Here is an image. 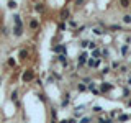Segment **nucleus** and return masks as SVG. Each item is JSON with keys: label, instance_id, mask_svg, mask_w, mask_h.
<instances>
[{"label": "nucleus", "instance_id": "f257e3e1", "mask_svg": "<svg viewBox=\"0 0 131 123\" xmlns=\"http://www.w3.org/2000/svg\"><path fill=\"white\" fill-rule=\"evenodd\" d=\"M89 53L87 51H82L80 54H79V57H77V69H80L82 66H85L87 64V61H89Z\"/></svg>", "mask_w": 131, "mask_h": 123}, {"label": "nucleus", "instance_id": "4468645a", "mask_svg": "<svg viewBox=\"0 0 131 123\" xmlns=\"http://www.w3.org/2000/svg\"><path fill=\"white\" fill-rule=\"evenodd\" d=\"M120 7L125 8V10H126V8H129L131 7V0H120Z\"/></svg>", "mask_w": 131, "mask_h": 123}, {"label": "nucleus", "instance_id": "09e8293b", "mask_svg": "<svg viewBox=\"0 0 131 123\" xmlns=\"http://www.w3.org/2000/svg\"><path fill=\"white\" fill-rule=\"evenodd\" d=\"M0 82H2V77H0Z\"/></svg>", "mask_w": 131, "mask_h": 123}, {"label": "nucleus", "instance_id": "1a4fd4ad", "mask_svg": "<svg viewBox=\"0 0 131 123\" xmlns=\"http://www.w3.org/2000/svg\"><path fill=\"white\" fill-rule=\"evenodd\" d=\"M92 33H93L95 36H102L105 31H103V28H102V26H93V28H92Z\"/></svg>", "mask_w": 131, "mask_h": 123}, {"label": "nucleus", "instance_id": "ddd939ff", "mask_svg": "<svg viewBox=\"0 0 131 123\" xmlns=\"http://www.w3.org/2000/svg\"><path fill=\"white\" fill-rule=\"evenodd\" d=\"M30 28H31V30H38V28H39V23H38V20L31 18V20H30Z\"/></svg>", "mask_w": 131, "mask_h": 123}, {"label": "nucleus", "instance_id": "b1692460", "mask_svg": "<svg viewBox=\"0 0 131 123\" xmlns=\"http://www.w3.org/2000/svg\"><path fill=\"white\" fill-rule=\"evenodd\" d=\"M84 3H85V0H74V5H75L77 8L84 7Z\"/></svg>", "mask_w": 131, "mask_h": 123}, {"label": "nucleus", "instance_id": "a211bd4d", "mask_svg": "<svg viewBox=\"0 0 131 123\" xmlns=\"http://www.w3.org/2000/svg\"><path fill=\"white\" fill-rule=\"evenodd\" d=\"M84 110H85V107H77L75 112H74V117H80V115H84Z\"/></svg>", "mask_w": 131, "mask_h": 123}, {"label": "nucleus", "instance_id": "0eeeda50", "mask_svg": "<svg viewBox=\"0 0 131 123\" xmlns=\"http://www.w3.org/2000/svg\"><path fill=\"white\" fill-rule=\"evenodd\" d=\"M92 59H102V49L97 48L92 51Z\"/></svg>", "mask_w": 131, "mask_h": 123}, {"label": "nucleus", "instance_id": "2f4dec72", "mask_svg": "<svg viewBox=\"0 0 131 123\" xmlns=\"http://www.w3.org/2000/svg\"><path fill=\"white\" fill-rule=\"evenodd\" d=\"M87 46H89V39H82V41H80V48L85 49Z\"/></svg>", "mask_w": 131, "mask_h": 123}, {"label": "nucleus", "instance_id": "393cba45", "mask_svg": "<svg viewBox=\"0 0 131 123\" xmlns=\"http://www.w3.org/2000/svg\"><path fill=\"white\" fill-rule=\"evenodd\" d=\"M128 51H129L128 44H125V46H121V56H126V54H128Z\"/></svg>", "mask_w": 131, "mask_h": 123}, {"label": "nucleus", "instance_id": "dca6fc26", "mask_svg": "<svg viewBox=\"0 0 131 123\" xmlns=\"http://www.w3.org/2000/svg\"><path fill=\"white\" fill-rule=\"evenodd\" d=\"M18 97H20V92L18 90H13V92H12V95H10V98H12V102H18Z\"/></svg>", "mask_w": 131, "mask_h": 123}, {"label": "nucleus", "instance_id": "423d86ee", "mask_svg": "<svg viewBox=\"0 0 131 123\" xmlns=\"http://www.w3.org/2000/svg\"><path fill=\"white\" fill-rule=\"evenodd\" d=\"M56 59H57V61H59V63H61V64H62V66H64V67H67V66H69V61H67V56H66V54H59V56H57V57H56Z\"/></svg>", "mask_w": 131, "mask_h": 123}, {"label": "nucleus", "instance_id": "79ce46f5", "mask_svg": "<svg viewBox=\"0 0 131 123\" xmlns=\"http://www.w3.org/2000/svg\"><path fill=\"white\" fill-rule=\"evenodd\" d=\"M116 113H118V110H113V112L110 113V117H112V118H115V117H116Z\"/></svg>", "mask_w": 131, "mask_h": 123}, {"label": "nucleus", "instance_id": "58836bf2", "mask_svg": "<svg viewBox=\"0 0 131 123\" xmlns=\"http://www.w3.org/2000/svg\"><path fill=\"white\" fill-rule=\"evenodd\" d=\"M39 100H43V102H48V98H46V95H44V94H39Z\"/></svg>", "mask_w": 131, "mask_h": 123}, {"label": "nucleus", "instance_id": "f8f14e48", "mask_svg": "<svg viewBox=\"0 0 131 123\" xmlns=\"http://www.w3.org/2000/svg\"><path fill=\"white\" fill-rule=\"evenodd\" d=\"M35 10L38 12V13H43V12L46 10V7H44V3H41V2H38V3H36V5H35Z\"/></svg>", "mask_w": 131, "mask_h": 123}, {"label": "nucleus", "instance_id": "7c9ffc66", "mask_svg": "<svg viewBox=\"0 0 131 123\" xmlns=\"http://www.w3.org/2000/svg\"><path fill=\"white\" fill-rule=\"evenodd\" d=\"M110 71H112V67H110V66H106V67L102 69V74H103V76H106V74H110Z\"/></svg>", "mask_w": 131, "mask_h": 123}, {"label": "nucleus", "instance_id": "c756f323", "mask_svg": "<svg viewBox=\"0 0 131 123\" xmlns=\"http://www.w3.org/2000/svg\"><path fill=\"white\" fill-rule=\"evenodd\" d=\"M90 121H92V118H90V117H84V118H80V120H79V123H90Z\"/></svg>", "mask_w": 131, "mask_h": 123}, {"label": "nucleus", "instance_id": "c85d7f7f", "mask_svg": "<svg viewBox=\"0 0 131 123\" xmlns=\"http://www.w3.org/2000/svg\"><path fill=\"white\" fill-rule=\"evenodd\" d=\"M51 118L52 120H57V110L56 108H51Z\"/></svg>", "mask_w": 131, "mask_h": 123}, {"label": "nucleus", "instance_id": "72a5a7b5", "mask_svg": "<svg viewBox=\"0 0 131 123\" xmlns=\"http://www.w3.org/2000/svg\"><path fill=\"white\" fill-rule=\"evenodd\" d=\"M8 33H10V30H8L7 26H3V28H2V35H3V36H8Z\"/></svg>", "mask_w": 131, "mask_h": 123}, {"label": "nucleus", "instance_id": "c9c22d12", "mask_svg": "<svg viewBox=\"0 0 131 123\" xmlns=\"http://www.w3.org/2000/svg\"><path fill=\"white\" fill-rule=\"evenodd\" d=\"M57 28H59L61 31H64V30H66V25H64L62 22H59V23H57Z\"/></svg>", "mask_w": 131, "mask_h": 123}, {"label": "nucleus", "instance_id": "e433bc0d", "mask_svg": "<svg viewBox=\"0 0 131 123\" xmlns=\"http://www.w3.org/2000/svg\"><path fill=\"white\" fill-rule=\"evenodd\" d=\"M126 71H128V66H120V72L121 74H125Z\"/></svg>", "mask_w": 131, "mask_h": 123}, {"label": "nucleus", "instance_id": "4be33fe9", "mask_svg": "<svg viewBox=\"0 0 131 123\" xmlns=\"http://www.w3.org/2000/svg\"><path fill=\"white\" fill-rule=\"evenodd\" d=\"M85 28H87L85 25H82V26H77V28H75V31H74V35H80V33H84Z\"/></svg>", "mask_w": 131, "mask_h": 123}, {"label": "nucleus", "instance_id": "f3484780", "mask_svg": "<svg viewBox=\"0 0 131 123\" xmlns=\"http://www.w3.org/2000/svg\"><path fill=\"white\" fill-rule=\"evenodd\" d=\"M69 102H71V94L66 92V94H64V100H62V107H67Z\"/></svg>", "mask_w": 131, "mask_h": 123}, {"label": "nucleus", "instance_id": "6ab92c4d", "mask_svg": "<svg viewBox=\"0 0 131 123\" xmlns=\"http://www.w3.org/2000/svg\"><path fill=\"white\" fill-rule=\"evenodd\" d=\"M77 90H79V92H85V90H89V89L84 82H79V84H77Z\"/></svg>", "mask_w": 131, "mask_h": 123}, {"label": "nucleus", "instance_id": "de8ad7c7", "mask_svg": "<svg viewBox=\"0 0 131 123\" xmlns=\"http://www.w3.org/2000/svg\"><path fill=\"white\" fill-rule=\"evenodd\" d=\"M128 85H131V79H129V80H128Z\"/></svg>", "mask_w": 131, "mask_h": 123}, {"label": "nucleus", "instance_id": "aec40b11", "mask_svg": "<svg viewBox=\"0 0 131 123\" xmlns=\"http://www.w3.org/2000/svg\"><path fill=\"white\" fill-rule=\"evenodd\" d=\"M108 30H112V31H123V28L120 26V25H110Z\"/></svg>", "mask_w": 131, "mask_h": 123}, {"label": "nucleus", "instance_id": "473e14b6", "mask_svg": "<svg viewBox=\"0 0 131 123\" xmlns=\"http://www.w3.org/2000/svg\"><path fill=\"white\" fill-rule=\"evenodd\" d=\"M110 67H112V69H120V63H118V61H113Z\"/></svg>", "mask_w": 131, "mask_h": 123}, {"label": "nucleus", "instance_id": "ea45409f", "mask_svg": "<svg viewBox=\"0 0 131 123\" xmlns=\"http://www.w3.org/2000/svg\"><path fill=\"white\" fill-rule=\"evenodd\" d=\"M69 25H71L72 28H77V22H74V20H71V22H69Z\"/></svg>", "mask_w": 131, "mask_h": 123}, {"label": "nucleus", "instance_id": "a878e982", "mask_svg": "<svg viewBox=\"0 0 131 123\" xmlns=\"http://www.w3.org/2000/svg\"><path fill=\"white\" fill-rule=\"evenodd\" d=\"M87 66H89V67H92V69H95V59L89 57V61H87Z\"/></svg>", "mask_w": 131, "mask_h": 123}, {"label": "nucleus", "instance_id": "f03ea898", "mask_svg": "<svg viewBox=\"0 0 131 123\" xmlns=\"http://www.w3.org/2000/svg\"><path fill=\"white\" fill-rule=\"evenodd\" d=\"M33 79H35V71H33V69H26V71H23V74H21V80L25 82V84L31 82Z\"/></svg>", "mask_w": 131, "mask_h": 123}, {"label": "nucleus", "instance_id": "9d476101", "mask_svg": "<svg viewBox=\"0 0 131 123\" xmlns=\"http://www.w3.org/2000/svg\"><path fill=\"white\" fill-rule=\"evenodd\" d=\"M13 35L16 38H20V36L23 35V26H13Z\"/></svg>", "mask_w": 131, "mask_h": 123}, {"label": "nucleus", "instance_id": "a19ab883", "mask_svg": "<svg viewBox=\"0 0 131 123\" xmlns=\"http://www.w3.org/2000/svg\"><path fill=\"white\" fill-rule=\"evenodd\" d=\"M8 66H12V67H13V66H15V59H8Z\"/></svg>", "mask_w": 131, "mask_h": 123}, {"label": "nucleus", "instance_id": "cd10ccee", "mask_svg": "<svg viewBox=\"0 0 131 123\" xmlns=\"http://www.w3.org/2000/svg\"><path fill=\"white\" fill-rule=\"evenodd\" d=\"M93 113H102V110H103V108H102V107L100 105H93Z\"/></svg>", "mask_w": 131, "mask_h": 123}, {"label": "nucleus", "instance_id": "20e7f679", "mask_svg": "<svg viewBox=\"0 0 131 123\" xmlns=\"http://www.w3.org/2000/svg\"><path fill=\"white\" fill-rule=\"evenodd\" d=\"M115 87L113 84H110V82H102L100 84V94H106V92H110Z\"/></svg>", "mask_w": 131, "mask_h": 123}, {"label": "nucleus", "instance_id": "412c9836", "mask_svg": "<svg viewBox=\"0 0 131 123\" xmlns=\"http://www.w3.org/2000/svg\"><path fill=\"white\" fill-rule=\"evenodd\" d=\"M129 120V115H125V113H121L120 117H118V121L120 123H123V121H128Z\"/></svg>", "mask_w": 131, "mask_h": 123}, {"label": "nucleus", "instance_id": "37998d69", "mask_svg": "<svg viewBox=\"0 0 131 123\" xmlns=\"http://www.w3.org/2000/svg\"><path fill=\"white\" fill-rule=\"evenodd\" d=\"M98 123H106V118H102V117H98Z\"/></svg>", "mask_w": 131, "mask_h": 123}, {"label": "nucleus", "instance_id": "6e6552de", "mask_svg": "<svg viewBox=\"0 0 131 123\" xmlns=\"http://www.w3.org/2000/svg\"><path fill=\"white\" fill-rule=\"evenodd\" d=\"M13 23H15V26H23L21 16H20L18 13H15V15H13Z\"/></svg>", "mask_w": 131, "mask_h": 123}, {"label": "nucleus", "instance_id": "2eb2a0df", "mask_svg": "<svg viewBox=\"0 0 131 123\" xmlns=\"http://www.w3.org/2000/svg\"><path fill=\"white\" fill-rule=\"evenodd\" d=\"M121 22L125 23V25H131V15H129V13L123 15V16H121Z\"/></svg>", "mask_w": 131, "mask_h": 123}, {"label": "nucleus", "instance_id": "5701e85b", "mask_svg": "<svg viewBox=\"0 0 131 123\" xmlns=\"http://www.w3.org/2000/svg\"><path fill=\"white\" fill-rule=\"evenodd\" d=\"M89 49H92V51H93V49H97L98 48V44L95 43V41H89V46H87Z\"/></svg>", "mask_w": 131, "mask_h": 123}, {"label": "nucleus", "instance_id": "bb28decb", "mask_svg": "<svg viewBox=\"0 0 131 123\" xmlns=\"http://www.w3.org/2000/svg\"><path fill=\"white\" fill-rule=\"evenodd\" d=\"M8 8H12V10L16 8V2H15V0H8Z\"/></svg>", "mask_w": 131, "mask_h": 123}, {"label": "nucleus", "instance_id": "f704fd0d", "mask_svg": "<svg viewBox=\"0 0 131 123\" xmlns=\"http://www.w3.org/2000/svg\"><path fill=\"white\" fill-rule=\"evenodd\" d=\"M129 89H126V87H123V95H125V97H129Z\"/></svg>", "mask_w": 131, "mask_h": 123}, {"label": "nucleus", "instance_id": "9b49d317", "mask_svg": "<svg viewBox=\"0 0 131 123\" xmlns=\"http://www.w3.org/2000/svg\"><path fill=\"white\" fill-rule=\"evenodd\" d=\"M28 56H30V51H28V49H21V51H20V54H18V57L20 59H28Z\"/></svg>", "mask_w": 131, "mask_h": 123}, {"label": "nucleus", "instance_id": "c03bdc74", "mask_svg": "<svg viewBox=\"0 0 131 123\" xmlns=\"http://www.w3.org/2000/svg\"><path fill=\"white\" fill-rule=\"evenodd\" d=\"M67 123H77V121H75V118H69Z\"/></svg>", "mask_w": 131, "mask_h": 123}, {"label": "nucleus", "instance_id": "a18cd8bd", "mask_svg": "<svg viewBox=\"0 0 131 123\" xmlns=\"http://www.w3.org/2000/svg\"><path fill=\"white\" fill-rule=\"evenodd\" d=\"M126 107H131V98H128V102H126Z\"/></svg>", "mask_w": 131, "mask_h": 123}, {"label": "nucleus", "instance_id": "49530a36", "mask_svg": "<svg viewBox=\"0 0 131 123\" xmlns=\"http://www.w3.org/2000/svg\"><path fill=\"white\" fill-rule=\"evenodd\" d=\"M59 123H67V120H62V121H59Z\"/></svg>", "mask_w": 131, "mask_h": 123}, {"label": "nucleus", "instance_id": "7ed1b4c3", "mask_svg": "<svg viewBox=\"0 0 131 123\" xmlns=\"http://www.w3.org/2000/svg\"><path fill=\"white\" fill-rule=\"evenodd\" d=\"M59 18H61V20H69V18H71V8H69V7L61 8V12H59Z\"/></svg>", "mask_w": 131, "mask_h": 123}, {"label": "nucleus", "instance_id": "39448f33", "mask_svg": "<svg viewBox=\"0 0 131 123\" xmlns=\"http://www.w3.org/2000/svg\"><path fill=\"white\" fill-rule=\"evenodd\" d=\"M52 53H56V54H66V46L64 44H56V46H52Z\"/></svg>", "mask_w": 131, "mask_h": 123}, {"label": "nucleus", "instance_id": "4c0bfd02", "mask_svg": "<svg viewBox=\"0 0 131 123\" xmlns=\"http://www.w3.org/2000/svg\"><path fill=\"white\" fill-rule=\"evenodd\" d=\"M80 82H84V84H89V82H92V79H90V77H82Z\"/></svg>", "mask_w": 131, "mask_h": 123}]
</instances>
